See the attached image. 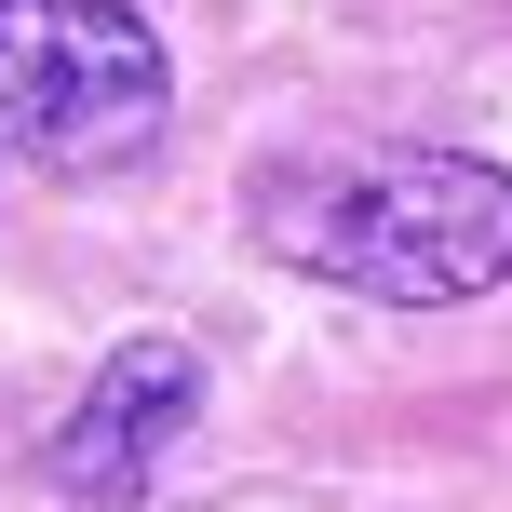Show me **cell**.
<instances>
[{"label": "cell", "mask_w": 512, "mask_h": 512, "mask_svg": "<svg viewBox=\"0 0 512 512\" xmlns=\"http://www.w3.org/2000/svg\"><path fill=\"white\" fill-rule=\"evenodd\" d=\"M189 405H203V364H189L176 337H122V351L95 364V391L68 405V432L41 445L54 499H81V512H135L149 459L189 432Z\"/></svg>", "instance_id": "3"}, {"label": "cell", "mask_w": 512, "mask_h": 512, "mask_svg": "<svg viewBox=\"0 0 512 512\" xmlns=\"http://www.w3.org/2000/svg\"><path fill=\"white\" fill-rule=\"evenodd\" d=\"M176 68H162L135 0H0V162L108 176L162 149Z\"/></svg>", "instance_id": "2"}, {"label": "cell", "mask_w": 512, "mask_h": 512, "mask_svg": "<svg viewBox=\"0 0 512 512\" xmlns=\"http://www.w3.org/2000/svg\"><path fill=\"white\" fill-rule=\"evenodd\" d=\"M243 216H256V256L391 310L512 283V176L472 149H297L243 189Z\"/></svg>", "instance_id": "1"}]
</instances>
